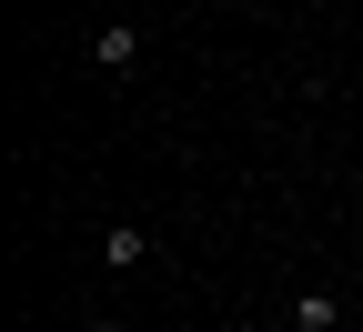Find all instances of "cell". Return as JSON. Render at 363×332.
<instances>
[{
	"label": "cell",
	"instance_id": "cell-4",
	"mask_svg": "<svg viewBox=\"0 0 363 332\" xmlns=\"http://www.w3.org/2000/svg\"><path fill=\"white\" fill-rule=\"evenodd\" d=\"M91 332H121V322H91Z\"/></svg>",
	"mask_w": 363,
	"mask_h": 332
},
{
	"label": "cell",
	"instance_id": "cell-2",
	"mask_svg": "<svg viewBox=\"0 0 363 332\" xmlns=\"http://www.w3.org/2000/svg\"><path fill=\"white\" fill-rule=\"evenodd\" d=\"M91 61H101V71H131V61H142V30H131V21H101V40H91Z\"/></svg>",
	"mask_w": 363,
	"mask_h": 332
},
{
	"label": "cell",
	"instance_id": "cell-1",
	"mask_svg": "<svg viewBox=\"0 0 363 332\" xmlns=\"http://www.w3.org/2000/svg\"><path fill=\"white\" fill-rule=\"evenodd\" d=\"M142 262H152V231L142 222H111L101 231V272H142Z\"/></svg>",
	"mask_w": 363,
	"mask_h": 332
},
{
	"label": "cell",
	"instance_id": "cell-3",
	"mask_svg": "<svg viewBox=\"0 0 363 332\" xmlns=\"http://www.w3.org/2000/svg\"><path fill=\"white\" fill-rule=\"evenodd\" d=\"M293 332H343V302L313 282V292H293Z\"/></svg>",
	"mask_w": 363,
	"mask_h": 332
}]
</instances>
